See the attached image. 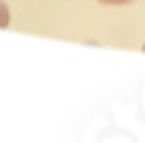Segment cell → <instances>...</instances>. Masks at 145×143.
Instances as JSON below:
<instances>
[{
  "label": "cell",
  "mask_w": 145,
  "mask_h": 143,
  "mask_svg": "<svg viewBox=\"0 0 145 143\" xmlns=\"http://www.w3.org/2000/svg\"><path fill=\"white\" fill-rule=\"evenodd\" d=\"M9 18H12V15H9V6L0 0V29H6V26H9Z\"/></svg>",
  "instance_id": "6da1fadb"
},
{
  "label": "cell",
  "mask_w": 145,
  "mask_h": 143,
  "mask_svg": "<svg viewBox=\"0 0 145 143\" xmlns=\"http://www.w3.org/2000/svg\"><path fill=\"white\" fill-rule=\"evenodd\" d=\"M99 3H107V6H125V3H131V0H99Z\"/></svg>",
  "instance_id": "7a4b0ae2"
},
{
  "label": "cell",
  "mask_w": 145,
  "mask_h": 143,
  "mask_svg": "<svg viewBox=\"0 0 145 143\" xmlns=\"http://www.w3.org/2000/svg\"><path fill=\"white\" fill-rule=\"evenodd\" d=\"M142 50H145V44H142Z\"/></svg>",
  "instance_id": "3957f363"
}]
</instances>
